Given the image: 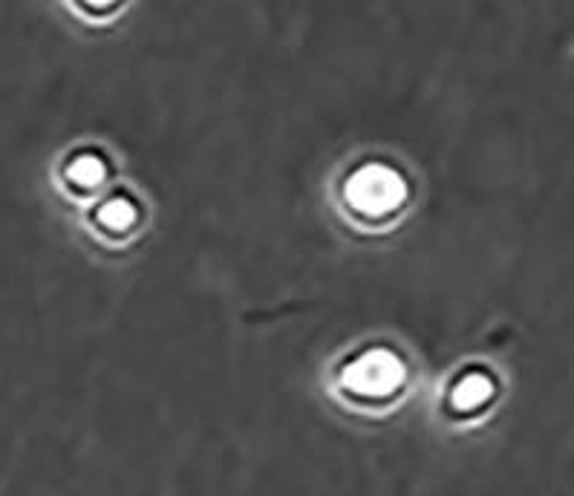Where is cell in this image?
I'll return each instance as SVG.
<instances>
[{"instance_id": "277c9868", "label": "cell", "mask_w": 574, "mask_h": 496, "mask_svg": "<svg viewBox=\"0 0 574 496\" xmlns=\"http://www.w3.org/2000/svg\"><path fill=\"white\" fill-rule=\"evenodd\" d=\"M67 174H70L73 182L90 188V185H96V182L104 179V162H101L99 156H93V153H81V156H75L73 162H70Z\"/></svg>"}, {"instance_id": "7a4b0ae2", "label": "cell", "mask_w": 574, "mask_h": 496, "mask_svg": "<svg viewBox=\"0 0 574 496\" xmlns=\"http://www.w3.org/2000/svg\"><path fill=\"white\" fill-rule=\"evenodd\" d=\"M344 384L352 393H364V396H384L393 393L404 378V364L393 349L375 347L367 349L364 355L352 358L350 364L341 372Z\"/></svg>"}, {"instance_id": "3957f363", "label": "cell", "mask_w": 574, "mask_h": 496, "mask_svg": "<svg viewBox=\"0 0 574 496\" xmlns=\"http://www.w3.org/2000/svg\"><path fill=\"white\" fill-rule=\"evenodd\" d=\"M494 393V384L485 372H468L459 378V384L453 387V401L459 407H479L482 401H488Z\"/></svg>"}, {"instance_id": "5b68a950", "label": "cell", "mask_w": 574, "mask_h": 496, "mask_svg": "<svg viewBox=\"0 0 574 496\" xmlns=\"http://www.w3.org/2000/svg\"><path fill=\"white\" fill-rule=\"evenodd\" d=\"M99 220L107 228H127V225L136 220V205L127 197L107 199L99 208Z\"/></svg>"}, {"instance_id": "6da1fadb", "label": "cell", "mask_w": 574, "mask_h": 496, "mask_svg": "<svg viewBox=\"0 0 574 496\" xmlns=\"http://www.w3.org/2000/svg\"><path fill=\"white\" fill-rule=\"evenodd\" d=\"M407 194L404 176L390 165H364L347 179V199L352 208L364 214H384L393 211Z\"/></svg>"}]
</instances>
